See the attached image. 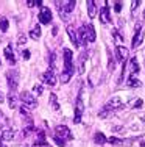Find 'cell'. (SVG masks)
Here are the masks:
<instances>
[{
  "mask_svg": "<svg viewBox=\"0 0 145 147\" xmlns=\"http://www.w3.org/2000/svg\"><path fill=\"white\" fill-rule=\"evenodd\" d=\"M8 105H9V108H17V96H16V92H9L8 94Z\"/></svg>",
  "mask_w": 145,
  "mask_h": 147,
  "instance_id": "22",
  "label": "cell"
},
{
  "mask_svg": "<svg viewBox=\"0 0 145 147\" xmlns=\"http://www.w3.org/2000/svg\"><path fill=\"white\" fill-rule=\"evenodd\" d=\"M75 74V71H65V69H63V72H61V83H69L72 78V75Z\"/></svg>",
  "mask_w": 145,
  "mask_h": 147,
  "instance_id": "19",
  "label": "cell"
},
{
  "mask_svg": "<svg viewBox=\"0 0 145 147\" xmlns=\"http://www.w3.org/2000/svg\"><path fill=\"white\" fill-rule=\"evenodd\" d=\"M94 141H95V144H106V142H108V138H106L105 135H103V133H95V136H94Z\"/></svg>",
  "mask_w": 145,
  "mask_h": 147,
  "instance_id": "21",
  "label": "cell"
},
{
  "mask_svg": "<svg viewBox=\"0 0 145 147\" xmlns=\"http://www.w3.org/2000/svg\"><path fill=\"white\" fill-rule=\"evenodd\" d=\"M64 53V69L65 71H74V64H72V50H69V49H64L63 50Z\"/></svg>",
  "mask_w": 145,
  "mask_h": 147,
  "instance_id": "9",
  "label": "cell"
},
{
  "mask_svg": "<svg viewBox=\"0 0 145 147\" xmlns=\"http://www.w3.org/2000/svg\"><path fill=\"white\" fill-rule=\"evenodd\" d=\"M20 100H22V105H25L28 110H33V108L37 107L36 97H34L31 92H28V91H23V92L20 94Z\"/></svg>",
  "mask_w": 145,
  "mask_h": 147,
  "instance_id": "3",
  "label": "cell"
},
{
  "mask_svg": "<svg viewBox=\"0 0 145 147\" xmlns=\"http://www.w3.org/2000/svg\"><path fill=\"white\" fill-rule=\"evenodd\" d=\"M112 36L116 38V41H117V42H122V41H123V38L119 34V31H117V30H112Z\"/></svg>",
  "mask_w": 145,
  "mask_h": 147,
  "instance_id": "34",
  "label": "cell"
},
{
  "mask_svg": "<svg viewBox=\"0 0 145 147\" xmlns=\"http://www.w3.org/2000/svg\"><path fill=\"white\" fill-rule=\"evenodd\" d=\"M144 39V31H142V24H136V34L133 38V42H131V47L137 49L140 44H142Z\"/></svg>",
  "mask_w": 145,
  "mask_h": 147,
  "instance_id": "6",
  "label": "cell"
},
{
  "mask_svg": "<svg viewBox=\"0 0 145 147\" xmlns=\"http://www.w3.org/2000/svg\"><path fill=\"white\" fill-rule=\"evenodd\" d=\"M14 136H16V131L13 130V128H6V130H3V133H2V139H3V141H11Z\"/></svg>",
  "mask_w": 145,
  "mask_h": 147,
  "instance_id": "20",
  "label": "cell"
},
{
  "mask_svg": "<svg viewBox=\"0 0 145 147\" xmlns=\"http://www.w3.org/2000/svg\"><path fill=\"white\" fill-rule=\"evenodd\" d=\"M3 55L6 57V59H8V63L11 66L16 64V57H14V50H13V45H6L5 50H3Z\"/></svg>",
  "mask_w": 145,
  "mask_h": 147,
  "instance_id": "12",
  "label": "cell"
},
{
  "mask_svg": "<svg viewBox=\"0 0 145 147\" xmlns=\"http://www.w3.org/2000/svg\"><path fill=\"white\" fill-rule=\"evenodd\" d=\"M53 141L56 142L59 147H64V146H65V141H64V139H61L59 136H56V135H53Z\"/></svg>",
  "mask_w": 145,
  "mask_h": 147,
  "instance_id": "32",
  "label": "cell"
},
{
  "mask_svg": "<svg viewBox=\"0 0 145 147\" xmlns=\"http://www.w3.org/2000/svg\"><path fill=\"white\" fill-rule=\"evenodd\" d=\"M3 124H5V117H3V113L0 111V127H3Z\"/></svg>",
  "mask_w": 145,
  "mask_h": 147,
  "instance_id": "40",
  "label": "cell"
},
{
  "mask_svg": "<svg viewBox=\"0 0 145 147\" xmlns=\"http://www.w3.org/2000/svg\"><path fill=\"white\" fill-rule=\"evenodd\" d=\"M114 11H116V13L122 11V2H116V3H114Z\"/></svg>",
  "mask_w": 145,
  "mask_h": 147,
  "instance_id": "37",
  "label": "cell"
},
{
  "mask_svg": "<svg viewBox=\"0 0 145 147\" xmlns=\"http://www.w3.org/2000/svg\"><path fill=\"white\" fill-rule=\"evenodd\" d=\"M48 61H50V69L53 71V69H55V63H56V55H55V52H51V53H50Z\"/></svg>",
  "mask_w": 145,
  "mask_h": 147,
  "instance_id": "29",
  "label": "cell"
},
{
  "mask_svg": "<svg viewBox=\"0 0 145 147\" xmlns=\"http://www.w3.org/2000/svg\"><path fill=\"white\" fill-rule=\"evenodd\" d=\"M86 6H88V14L91 19H94L95 14H97V6H95V2H92V0H88L86 2Z\"/></svg>",
  "mask_w": 145,
  "mask_h": 147,
  "instance_id": "17",
  "label": "cell"
},
{
  "mask_svg": "<svg viewBox=\"0 0 145 147\" xmlns=\"http://www.w3.org/2000/svg\"><path fill=\"white\" fill-rule=\"evenodd\" d=\"M130 57V50L126 47H123V45H117L116 47V58L119 59V61L125 63L126 59Z\"/></svg>",
  "mask_w": 145,
  "mask_h": 147,
  "instance_id": "8",
  "label": "cell"
},
{
  "mask_svg": "<svg viewBox=\"0 0 145 147\" xmlns=\"http://www.w3.org/2000/svg\"><path fill=\"white\" fill-rule=\"evenodd\" d=\"M33 131V124H28L27 127H23V130H22V136L23 138H27V136H30V133Z\"/></svg>",
  "mask_w": 145,
  "mask_h": 147,
  "instance_id": "27",
  "label": "cell"
},
{
  "mask_svg": "<svg viewBox=\"0 0 145 147\" xmlns=\"http://www.w3.org/2000/svg\"><path fill=\"white\" fill-rule=\"evenodd\" d=\"M58 13H59V17L64 20V22H67V20L70 19V14H67V13H64L61 8H58Z\"/></svg>",
  "mask_w": 145,
  "mask_h": 147,
  "instance_id": "30",
  "label": "cell"
},
{
  "mask_svg": "<svg viewBox=\"0 0 145 147\" xmlns=\"http://www.w3.org/2000/svg\"><path fill=\"white\" fill-rule=\"evenodd\" d=\"M126 85L130 86V88H139V86H142V83H140L139 78H134V77H130L128 82H126Z\"/></svg>",
  "mask_w": 145,
  "mask_h": 147,
  "instance_id": "24",
  "label": "cell"
},
{
  "mask_svg": "<svg viewBox=\"0 0 145 147\" xmlns=\"http://www.w3.org/2000/svg\"><path fill=\"white\" fill-rule=\"evenodd\" d=\"M6 82H8V88L9 92H16L17 85H19V72L16 69H9L6 72Z\"/></svg>",
  "mask_w": 145,
  "mask_h": 147,
  "instance_id": "1",
  "label": "cell"
},
{
  "mask_svg": "<svg viewBox=\"0 0 145 147\" xmlns=\"http://www.w3.org/2000/svg\"><path fill=\"white\" fill-rule=\"evenodd\" d=\"M8 27H9L8 19H6V17H0V30L5 33V31H8Z\"/></svg>",
  "mask_w": 145,
  "mask_h": 147,
  "instance_id": "25",
  "label": "cell"
},
{
  "mask_svg": "<svg viewBox=\"0 0 145 147\" xmlns=\"http://www.w3.org/2000/svg\"><path fill=\"white\" fill-rule=\"evenodd\" d=\"M19 110H20V113H22L23 116H28V117H30V110L25 107V105H20V107H19Z\"/></svg>",
  "mask_w": 145,
  "mask_h": 147,
  "instance_id": "33",
  "label": "cell"
},
{
  "mask_svg": "<svg viewBox=\"0 0 145 147\" xmlns=\"http://www.w3.org/2000/svg\"><path fill=\"white\" fill-rule=\"evenodd\" d=\"M100 20L103 24H108L111 20V16H109V6H102L100 8Z\"/></svg>",
  "mask_w": 145,
  "mask_h": 147,
  "instance_id": "15",
  "label": "cell"
},
{
  "mask_svg": "<svg viewBox=\"0 0 145 147\" xmlns=\"http://www.w3.org/2000/svg\"><path fill=\"white\" fill-rule=\"evenodd\" d=\"M50 103H51V107H53L55 111L59 110V103H58V100H56V94H50Z\"/></svg>",
  "mask_w": 145,
  "mask_h": 147,
  "instance_id": "26",
  "label": "cell"
},
{
  "mask_svg": "<svg viewBox=\"0 0 145 147\" xmlns=\"http://www.w3.org/2000/svg\"><path fill=\"white\" fill-rule=\"evenodd\" d=\"M34 92H36L37 96H41V94H44V85H41V83H37V85H34Z\"/></svg>",
  "mask_w": 145,
  "mask_h": 147,
  "instance_id": "31",
  "label": "cell"
},
{
  "mask_svg": "<svg viewBox=\"0 0 145 147\" xmlns=\"http://www.w3.org/2000/svg\"><path fill=\"white\" fill-rule=\"evenodd\" d=\"M122 107H123V103H122V100H120V97H112V99H109V102L103 107V110L111 113L114 110H120Z\"/></svg>",
  "mask_w": 145,
  "mask_h": 147,
  "instance_id": "4",
  "label": "cell"
},
{
  "mask_svg": "<svg viewBox=\"0 0 145 147\" xmlns=\"http://www.w3.org/2000/svg\"><path fill=\"white\" fill-rule=\"evenodd\" d=\"M56 5H59L58 8H61L64 13H67V14H70V13L75 9V6H77V2H75V0H70V2H64V3H61V2H56Z\"/></svg>",
  "mask_w": 145,
  "mask_h": 147,
  "instance_id": "10",
  "label": "cell"
},
{
  "mask_svg": "<svg viewBox=\"0 0 145 147\" xmlns=\"http://www.w3.org/2000/svg\"><path fill=\"white\" fill-rule=\"evenodd\" d=\"M84 31H86V36H88V41L89 42H94L95 41V28L91 25V24H84Z\"/></svg>",
  "mask_w": 145,
  "mask_h": 147,
  "instance_id": "14",
  "label": "cell"
},
{
  "mask_svg": "<svg viewBox=\"0 0 145 147\" xmlns=\"http://www.w3.org/2000/svg\"><path fill=\"white\" fill-rule=\"evenodd\" d=\"M42 82L45 83L48 86H55V83H56V77H55V74L51 69H48V71L42 75Z\"/></svg>",
  "mask_w": 145,
  "mask_h": 147,
  "instance_id": "11",
  "label": "cell"
},
{
  "mask_svg": "<svg viewBox=\"0 0 145 147\" xmlns=\"http://www.w3.org/2000/svg\"><path fill=\"white\" fill-rule=\"evenodd\" d=\"M83 113H84V102H83V89H81L80 94L77 96V105H75V116H74L75 124H80L81 122Z\"/></svg>",
  "mask_w": 145,
  "mask_h": 147,
  "instance_id": "2",
  "label": "cell"
},
{
  "mask_svg": "<svg viewBox=\"0 0 145 147\" xmlns=\"http://www.w3.org/2000/svg\"><path fill=\"white\" fill-rule=\"evenodd\" d=\"M142 99H137V100H134V102H133V108H140V107H142Z\"/></svg>",
  "mask_w": 145,
  "mask_h": 147,
  "instance_id": "38",
  "label": "cell"
},
{
  "mask_svg": "<svg viewBox=\"0 0 145 147\" xmlns=\"http://www.w3.org/2000/svg\"><path fill=\"white\" fill-rule=\"evenodd\" d=\"M67 34H69V38H70V41H72V44L75 45V47H78L80 45V41H78V36H77V31H75V28L72 25H67Z\"/></svg>",
  "mask_w": 145,
  "mask_h": 147,
  "instance_id": "13",
  "label": "cell"
},
{
  "mask_svg": "<svg viewBox=\"0 0 145 147\" xmlns=\"http://www.w3.org/2000/svg\"><path fill=\"white\" fill-rule=\"evenodd\" d=\"M144 19H145V13H144Z\"/></svg>",
  "mask_w": 145,
  "mask_h": 147,
  "instance_id": "43",
  "label": "cell"
},
{
  "mask_svg": "<svg viewBox=\"0 0 145 147\" xmlns=\"http://www.w3.org/2000/svg\"><path fill=\"white\" fill-rule=\"evenodd\" d=\"M139 0H134V2H131V13H133V14H134V13H136V6H139Z\"/></svg>",
  "mask_w": 145,
  "mask_h": 147,
  "instance_id": "36",
  "label": "cell"
},
{
  "mask_svg": "<svg viewBox=\"0 0 145 147\" xmlns=\"http://www.w3.org/2000/svg\"><path fill=\"white\" fill-rule=\"evenodd\" d=\"M128 71H130V75L133 77L134 74H139V63H137V58H131L130 59V67H128Z\"/></svg>",
  "mask_w": 145,
  "mask_h": 147,
  "instance_id": "16",
  "label": "cell"
},
{
  "mask_svg": "<svg viewBox=\"0 0 145 147\" xmlns=\"http://www.w3.org/2000/svg\"><path fill=\"white\" fill-rule=\"evenodd\" d=\"M39 22L41 24H50L51 22V11H50V8H48V6H41Z\"/></svg>",
  "mask_w": 145,
  "mask_h": 147,
  "instance_id": "7",
  "label": "cell"
},
{
  "mask_svg": "<svg viewBox=\"0 0 145 147\" xmlns=\"http://www.w3.org/2000/svg\"><path fill=\"white\" fill-rule=\"evenodd\" d=\"M30 38L34 39V41H37L41 38V27L39 25H34L31 28V31H30Z\"/></svg>",
  "mask_w": 145,
  "mask_h": 147,
  "instance_id": "23",
  "label": "cell"
},
{
  "mask_svg": "<svg viewBox=\"0 0 145 147\" xmlns=\"http://www.w3.org/2000/svg\"><path fill=\"white\" fill-rule=\"evenodd\" d=\"M55 135L59 136L61 139H64V141H67V139H74V135H72V131L69 130L65 125H58V127L55 128Z\"/></svg>",
  "mask_w": 145,
  "mask_h": 147,
  "instance_id": "5",
  "label": "cell"
},
{
  "mask_svg": "<svg viewBox=\"0 0 145 147\" xmlns=\"http://www.w3.org/2000/svg\"><path fill=\"white\" fill-rule=\"evenodd\" d=\"M140 146H142V147H145V141H144V142H140Z\"/></svg>",
  "mask_w": 145,
  "mask_h": 147,
  "instance_id": "42",
  "label": "cell"
},
{
  "mask_svg": "<svg viewBox=\"0 0 145 147\" xmlns=\"http://www.w3.org/2000/svg\"><path fill=\"white\" fill-rule=\"evenodd\" d=\"M25 42H27V36H25V34H20L19 39H17V45H23Z\"/></svg>",
  "mask_w": 145,
  "mask_h": 147,
  "instance_id": "35",
  "label": "cell"
},
{
  "mask_svg": "<svg viewBox=\"0 0 145 147\" xmlns=\"http://www.w3.org/2000/svg\"><path fill=\"white\" fill-rule=\"evenodd\" d=\"M77 36H78V41H80V45L81 44H86L88 45V36H86V31H84V27H80V28H78V31H77Z\"/></svg>",
  "mask_w": 145,
  "mask_h": 147,
  "instance_id": "18",
  "label": "cell"
},
{
  "mask_svg": "<svg viewBox=\"0 0 145 147\" xmlns=\"http://www.w3.org/2000/svg\"><path fill=\"white\" fill-rule=\"evenodd\" d=\"M3 100H5V96H3V92H2V89H0V103L3 102Z\"/></svg>",
  "mask_w": 145,
  "mask_h": 147,
  "instance_id": "41",
  "label": "cell"
},
{
  "mask_svg": "<svg viewBox=\"0 0 145 147\" xmlns=\"http://www.w3.org/2000/svg\"><path fill=\"white\" fill-rule=\"evenodd\" d=\"M108 142L109 144H112V146H122L123 144V141L120 138H114V136H111V138L108 139Z\"/></svg>",
  "mask_w": 145,
  "mask_h": 147,
  "instance_id": "28",
  "label": "cell"
},
{
  "mask_svg": "<svg viewBox=\"0 0 145 147\" xmlns=\"http://www.w3.org/2000/svg\"><path fill=\"white\" fill-rule=\"evenodd\" d=\"M22 58L23 59H28L30 58V50H23L22 52Z\"/></svg>",
  "mask_w": 145,
  "mask_h": 147,
  "instance_id": "39",
  "label": "cell"
}]
</instances>
